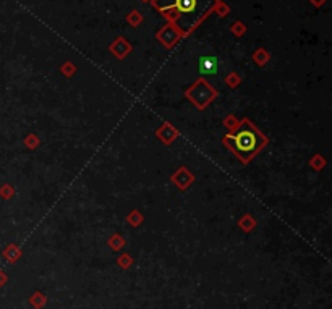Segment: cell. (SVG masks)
I'll return each mask as SVG.
<instances>
[{"label": "cell", "mask_w": 332, "mask_h": 309, "mask_svg": "<svg viewBox=\"0 0 332 309\" xmlns=\"http://www.w3.org/2000/svg\"><path fill=\"white\" fill-rule=\"evenodd\" d=\"M234 146L240 152H251L256 148V138L251 131H240L234 136Z\"/></svg>", "instance_id": "cell-1"}, {"label": "cell", "mask_w": 332, "mask_h": 309, "mask_svg": "<svg viewBox=\"0 0 332 309\" xmlns=\"http://www.w3.org/2000/svg\"><path fill=\"white\" fill-rule=\"evenodd\" d=\"M219 70V62L214 57H201L200 58V73L201 75H216Z\"/></svg>", "instance_id": "cell-2"}, {"label": "cell", "mask_w": 332, "mask_h": 309, "mask_svg": "<svg viewBox=\"0 0 332 309\" xmlns=\"http://www.w3.org/2000/svg\"><path fill=\"white\" fill-rule=\"evenodd\" d=\"M198 0H175V7L182 13H193L196 10Z\"/></svg>", "instance_id": "cell-3"}]
</instances>
